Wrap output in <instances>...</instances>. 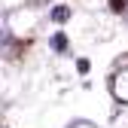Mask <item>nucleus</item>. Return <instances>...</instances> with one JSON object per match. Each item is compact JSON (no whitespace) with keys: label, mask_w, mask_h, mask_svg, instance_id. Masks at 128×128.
<instances>
[{"label":"nucleus","mask_w":128,"mask_h":128,"mask_svg":"<svg viewBox=\"0 0 128 128\" xmlns=\"http://www.w3.org/2000/svg\"><path fill=\"white\" fill-rule=\"evenodd\" d=\"M52 49H55V52H64V49H67V40H64V34H55V37H52Z\"/></svg>","instance_id":"7ed1b4c3"},{"label":"nucleus","mask_w":128,"mask_h":128,"mask_svg":"<svg viewBox=\"0 0 128 128\" xmlns=\"http://www.w3.org/2000/svg\"><path fill=\"white\" fill-rule=\"evenodd\" d=\"M67 18H70V6H55L52 9V22L61 24V22H67Z\"/></svg>","instance_id":"f03ea898"},{"label":"nucleus","mask_w":128,"mask_h":128,"mask_svg":"<svg viewBox=\"0 0 128 128\" xmlns=\"http://www.w3.org/2000/svg\"><path fill=\"white\" fill-rule=\"evenodd\" d=\"M67 128H98V125H94V122H88V119H73Z\"/></svg>","instance_id":"20e7f679"},{"label":"nucleus","mask_w":128,"mask_h":128,"mask_svg":"<svg viewBox=\"0 0 128 128\" xmlns=\"http://www.w3.org/2000/svg\"><path fill=\"white\" fill-rule=\"evenodd\" d=\"M110 92H113V98L119 104H128V64L122 70L113 73V82H110Z\"/></svg>","instance_id":"f257e3e1"}]
</instances>
